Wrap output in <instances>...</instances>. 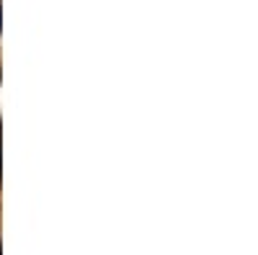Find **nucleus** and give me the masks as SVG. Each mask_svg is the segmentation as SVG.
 Listing matches in <instances>:
<instances>
[{"label": "nucleus", "mask_w": 258, "mask_h": 255, "mask_svg": "<svg viewBox=\"0 0 258 255\" xmlns=\"http://www.w3.org/2000/svg\"><path fill=\"white\" fill-rule=\"evenodd\" d=\"M0 26H3V13H0Z\"/></svg>", "instance_id": "1"}]
</instances>
